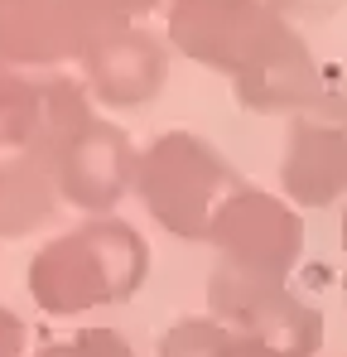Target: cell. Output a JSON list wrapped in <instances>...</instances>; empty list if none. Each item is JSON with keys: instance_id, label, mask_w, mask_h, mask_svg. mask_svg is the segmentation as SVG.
I'll return each instance as SVG.
<instances>
[{"instance_id": "1", "label": "cell", "mask_w": 347, "mask_h": 357, "mask_svg": "<svg viewBox=\"0 0 347 357\" xmlns=\"http://www.w3.org/2000/svg\"><path fill=\"white\" fill-rule=\"evenodd\" d=\"M29 295L44 314H87L125 304L150 280V241L116 213L87 218L82 227L44 241L29 261Z\"/></svg>"}, {"instance_id": "2", "label": "cell", "mask_w": 347, "mask_h": 357, "mask_svg": "<svg viewBox=\"0 0 347 357\" xmlns=\"http://www.w3.org/2000/svg\"><path fill=\"white\" fill-rule=\"evenodd\" d=\"M236 183L241 178L227 155L198 130H164L135 150L130 188L140 193L145 213L178 241H208V222Z\"/></svg>"}, {"instance_id": "3", "label": "cell", "mask_w": 347, "mask_h": 357, "mask_svg": "<svg viewBox=\"0 0 347 357\" xmlns=\"http://www.w3.org/2000/svg\"><path fill=\"white\" fill-rule=\"evenodd\" d=\"M208 319H217L227 333L265 343L280 357H314L323 348V314L294 295L289 280L246 275L222 261L208 271Z\"/></svg>"}, {"instance_id": "4", "label": "cell", "mask_w": 347, "mask_h": 357, "mask_svg": "<svg viewBox=\"0 0 347 357\" xmlns=\"http://www.w3.org/2000/svg\"><path fill=\"white\" fill-rule=\"evenodd\" d=\"M130 24L111 0H0V68L49 73Z\"/></svg>"}, {"instance_id": "5", "label": "cell", "mask_w": 347, "mask_h": 357, "mask_svg": "<svg viewBox=\"0 0 347 357\" xmlns=\"http://www.w3.org/2000/svg\"><path fill=\"white\" fill-rule=\"evenodd\" d=\"M208 241L217 246V261L231 271L289 280L304 256V218L285 198L256 183H236L208 222Z\"/></svg>"}, {"instance_id": "6", "label": "cell", "mask_w": 347, "mask_h": 357, "mask_svg": "<svg viewBox=\"0 0 347 357\" xmlns=\"http://www.w3.org/2000/svg\"><path fill=\"white\" fill-rule=\"evenodd\" d=\"M92 116L97 107L82 77H68L63 68H49V73L0 68V155L49 160Z\"/></svg>"}, {"instance_id": "7", "label": "cell", "mask_w": 347, "mask_h": 357, "mask_svg": "<svg viewBox=\"0 0 347 357\" xmlns=\"http://www.w3.org/2000/svg\"><path fill=\"white\" fill-rule=\"evenodd\" d=\"M280 188L289 208H328L347 198V92L323 87L289 116Z\"/></svg>"}, {"instance_id": "8", "label": "cell", "mask_w": 347, "mask_h": 357, "mask_svg": "<svg viewBox=\"0 0 347 357\" xmlns=\"http://www.w3.org/2000/svg\"><path fill=\"white\" fill-rule=\"evenodd\" d=\"M44 169L54 178L58 203H68V208H77L87 218H107L116 203L130 193L135 140L116 121L92 116L82 130H72L44 160Z\"/></svg>"}, {"instance_id": "9", "label": "cell", "mask_w": 347, "mask_h": 357, "mask_svg": "<svg viewBox=\"0 0 347 357\" xmlns=\"http://www.w3.org/2000/svg\"><path fill=\"white\" fill-rule=\"evenodd\" d=\"M164 10H169L164 44L178 49V59L213 68L222 77H236L275 24L265 0H169Z\"/></svg>"}, {"instance_id": "10", "label": "cell", "mask_w": 347, "mask_h": 357, "mask_svg": "<svg viewBox=\"0 0 347 357\" xmlns=\"http://www.w3.org/2000/svg\"><path fill=\"white\" fill-rule=\"evenodd\" d=\"M77 68H82V87L92 107L102 102L111 112H135V107H150L160 87L169 82V44L150 24H121L102 34L77 59Z\"/></svg>"}, {"instance_id": "11", "label": "cell", "mask_w": 347, "mask_h": 357, "mask_svg": "<svg viewBox=\"0 0 347 357\" xmlns=\"http://www.w3.org/2000/svg\"><path fill=\"white\" fill-rule=\"evenodd\" d=\"M323 68L314 59V49L304 44V34L275 15L270 34L261 39V49L241 63V73L231 77V92L246 112L256 116H294L304 112L318 92H323Z\"/></svg>"}, {"instance_id": "12", "label": "cell", "mask_w": 347, "mask_h": 357, "mask_svg": "<svg viewBox=\"0 0 347 357\" xmlns=\"http://www.w3.org/2000/svg\"><path fill=\"white\" fill-rule=\"evenodd\" d=\"M58 218V193L44 160L0 155V237H29Z\"/></svg>"}, {"instance_id": "13", "label": "cell", "mask_w": 347, "mask_h": 357, "mask_svg": "<svg viewBox=\"0 0 347 357\" xmlns=\"http://www.w3.org/2000/svg\"><path fill=\"white\" fill-rule=\"evenodd\" d=\"M227 343V328L217 319H178L174 328H164L160 338V353L155 357H217Z\"/></svg>"}, {"instance_id": "14", "label": "cell", "mask_w": 347, "mask_h": 357, "mask_svg": "<svg viewBox=\"0 0 347 357\" xmlns=\"http://www.w3.org/2000/svg\"><path fill=\"white\" fill-rule=\"evenodd\" d=\"M68 348H72V357H135L130 338L116 333V328H102V324L77 328V333L68 338Z\"/></svg>"}, {"instance_id": "15", "label": "cell", "mask_w": 347, "mask_h": 357, "mask_svg": "<svg viewBox=\"0 0 347 357\" xmlns=\"http://www.w3.org/2000/svg\"><path fill=\"white\" fill-rule=\"evenodd\" d=\"M347 0H265V10L270 15H280L285 24H309V20H333L338 10H343Z\"/></svg>"}, {"instance_id": "16", "label": "cell", "mask_w": 347, "mask_h": 357, "mask_svg": "<svg viewBox=\"0 0 347 357\" xmlns=\"http://www.w3.org/2000/svg\"><path fill=\"white\" fill-rule=\"evenodd\" d=\"M24 319L0 304V357H24Z\"/></svg>"}, {"instance_id": "17", "label": "cell", "mask_w": 347, "mask_h": 357, "mask_svg": "<svg viewBox=\"0 0 347 357\" xmlns=\"http://www.w3.org/2000/svg\"><path fill=\"white\" fill-rule=\"evenodd\" d=\"M217 357H280L270 353L265 343H256V338H241V333H227V343H222V353Z\"/></svg>"}, {"instance_id": "18", "label": "cell", "mask_w": 347, "mask_h": 357, "mask_svg": "<svg viewBox=\"0 0 347 357\" xmlns=\"http://www.w3.org/2000/svg\"><path fill=\"white\" fill-rule=\"evenodd\" d=\"M111 5L130 20V24H145V15H150V10H160V5H169V0H111Z\"/></svg>"}, {"instance_id": "19", "label": "cell", "mask_w": 347, "mask_h": 357, "mask_svg": "<svg viewBox=\"0 0 347 357\" xmlns=\"http://www.w3.org/2000/svg\"><path fill=\"white\" fill-rule=\"evenodd\" d=\"M34 357H72V348H68V343H44Z\"/></svg>"}, {"instance_id": "20", "label": "cell", "mask_w": 347, "mask_h": 357, "mask_svg": "<svg viewBox=\"0 0 347 357\" xmlns=\"http://www.w3.org/2000/svg\"><path fill=\"white\" fill-rule=\"evenodd\" d=\"M343 251H347V208H343Z\"/></svg>"}, {"instance_id": "21", "label": "cell", "mask_w": 347, "mask_h": 357, "mask_svg": "<svg viewBox=\"0 0 347 357\" xmlns=\"http://www.w3.org/2000/svg\"><path fill=\"white\" fill-rule=\"evenodd\" d=\"M343 299H347V271H343Z\"/></svg>"}]
</instances>
